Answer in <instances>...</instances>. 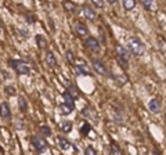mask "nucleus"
I'll return each mask as SVG.
<instances>
[{
    "label": "nucleus",
    "mask_w": 166,
    "mask_h": 155,
    "mask_svg": "<svg viewBox=\"0 0 166 155\" xmlns=\"http://www.w3.org/2000/svg\"><path fill=\"white\" fill-rule=\"evenodd\" d=\"M127 47L133 53V56H136V57L143 56V53H144V45H143V42L139 38H136V36H132V38L127 39Z\"/></svg>",
    "instance_id": "1"
},
{
    "label": "nucleus",
    "mask_w": 166,
    "mask_h": 155,
    "mask_svg": "<svg viewBox=\"0 0 166 155\" xmlns=\"http://www.w3.org/2000/svg\"><path fill=\"white\" fill-rule=\"evenodd\" d=\"M116 60L123 68L129 67V51L123 46H116Z\"/></svg>",
    "instance_id": "2"
},
{
    "label": "nucleus",
    "mask_w": 166,
    "mask_h": 155,
    "mask_svg": "<svg viewBox=\"0 0 166 155\" xmlns=\"http://www.w3.org/2000/svg\"><path fill=\"white\" fill-rule=\"evenodd\" d=\"M9 64L11 65V68H14L17 71L18 75H29L30 72V67L24 61H14V60H10Z\"/></svg>",
    "instance_id": "3"
},
{
    "label": "nucleus",
    "mask_w": 166,
    "mask_h": 155,
    "mask_svg": "<svg viewBox=\"0 0 166 155\" xmlns=\"http://www.w3.org/2000/svg\"><path fill=\"white\" fill-rule=\"evenodd\" d=\"M32 144H33V147L36 148L37 152H44L46 148H47V143H46L40 136H33L32 137Z\"/></svg>",
    "instance_id": "4"
},
{
    "label": "nucleus",
    "mask_w": 166,
    "mask_h": 155,
    "mask_svg": "<svg viewBox=\"0 0 166 155\" xmlns=\"http://www.w3.org/2000/svg\"><path fill=\"white\" fill-rule=\"evenodd\" d=\"M91 65H93V68H94V71L97 72V74H100V75H107V68H105V65H104L103 63L100 60H97V58H93L91 60Z\"/></svg>",
    "instance_id": "5"
},
{
    "label": "nucleus",
    "mask_w": 166,
    "mask_h": 155,
    "mask_svg": "<svg viewBox=\"0 0 166 155\" xmlns=\"http://www.w3.org/2000/svg\"><path fill=\"white\" fill-rule=\"evenodd\" d=\"M86 47H87L90 51H93V53H98L100 51V43L96 38H87V40H86Z\"/></svg>",
    "instance_id": "6"
},
{
    "label": "nucleus",
    "mask_w": 166,
    "mask_h": 155,
    "mask_svg": "<svg viewBox=\"0 0 166 155\" xmlns=\"http://www.w3.org/2000/svg\"><path fill=\"white\" fill-rule=\"evenodd\" d=\"M75 32L78 33V36H80V38H86V36L89 35V29H87V27H86L83 22H76Z\"/></svg>",
    "instance_id": "7"
},
{
    "label": "nucleus",
    "mask_w": 166,
    "mask_h": 155,
    "mask_svg": "<svg viewBox=\"0 0 166 155\" xmlns=\"http://www.w3.org/2000/svg\"><path fill=\"white\" fill-rule=\"evenodd\" d=\"M161 107H162V104H161V101L159 100H157V99H152L151 101L148 103V110L151 111V112H154V114L159 112Z\"/></svg>",
    "instance_id": "8"
},
{
    "label": "nucleus",
    "mask_w": 166,
    "mask_h": 155,
    "mask_svg": "<svg viewBox=\"0 0 166 155\" xmlns=\"http://www.w3.org/2000/svg\"><path fill=\"white\" fill-rule=\"evenodd\" d=\"M0 115L3 116L4 119H10L11 118V111H10V107L7 103H3L0 105Z\"/></svg>",
    "instance_id": "9"
},
{
    "label": "nucleus",
    "mask_w": 166,
    "mask_h": 155,
    "mask_svg": "<svg viewBox=\"0 0 166 155\" xmlns=\"http://www.w3.org/2000/svg\"><path fill=\"white\" fill-rule=\"evenodd\" d=\"M82 11H83V15H85L87 20H90V21H93L94 18H96V11H94L91 7L85 6L83 9H82Z\"/></svg>",
    "instance_id": "10"
},
{
    "label": "nucleus",
    "mask_w": 166,
    "mask_h": 155,
    "mask_svg": "<svg viewBox=\"0 0 166 155\" xmlns=\"http://www.w3.org/2000/svg\"><path fill=\"white\" fill-rule=\"evenodd\" d=\"M46 64H47L50 68H54V67L57 65V60H55L54 54H53L51 51H48V53L46 54Z\"/></svg>",
    "instance_id": "11"
},
{
    "label": "nucleus",
    "mask_w": 166,
    "mask_h": 155,
    "mask_svg": "<svg viewBox=\"0 0 166 155\" xmlns=\"http://www.w3.org/2000/svg\"><path fill=\"white\" fill-rule=\"evenodd\" d=\"M57 143H58V147H60L61 150H69V147H71V144H69V141L66 140L65 137H61V136H58L57 137Z\"/></svg>",
    "instance_id": "12"
},
{
    "label": "nucleus",
    "mask_w": 166,
    "mask_h": 155,
    "mask_svg": "<svg viewBox=\"0 0 166 155\" xmlns=\"http://www.w3.org/2000/svg\"><path fill=\"white\" fill-rule=\"evenodd\" d=\"M73 108L69 107L68 104H60V107H58V111H60L61 115H69L71 112H72Z\"/></svg>",
    "instance_id": "13"
},
{
    "label": "nucleus",
    "mask_w": 166,
    "mask_h": 155,
    "mask_svg": "<svg viewBox=\"0 0 166 155\" xmlns=\"http://www.w3.org/2000/svg\"><path fill=\"white\" fill-rule=\"evenodd\" d=\"M36 43H37V47L39 49H46L47 47V40L43 35H37L36 36Z\"/></svg>",
    "instance_id": "14"
},
{
    "label": "nucleus",
    "mask_w": 166,
    "mask_h": 155,
    "mask_svg": "<svg viewBox=\"0 0 166 155\" xmlns=\"http://www.w3.org/2000/svg\"><path fill=\"white\" fill-rule=\"evenodd\" d=\"M122 4H123V9L125 10H133L134 6H136V0H122Z\"/></svg>",
    "instance_id": "15"
},
{
    "label": "nucleus",
    "mask_w": 166,
    "mask_h": 155,
    "mask_svg": "<svg viewBox=\"0 0 166 155\" xmlns=\"http://www.w3.org/2000/svg\"><path fill=\"white\" fill-rule=\"evenodd\" d=\"M61 130H62L64 133H69V132L72 130V122H71V121H64V122L61 123Z\"/></svg>",
    "instance_id": "16"
},
{
    "label": "nucleus",
    "mask_w": 166,
    "mask_h": 155,
    "mask_svg": "<svg viewBox=\"0 0 166 155\" xmlns=\"http://www.w3.org/2000/svg\"><path fill=\"white\" fill-rule=\"evenodd\" d=\"M62 97H64V100H65V104H68L69 107H72V108H75V103H73V97L69 94V93L66 92V93H64L62 94Z\"/></svg>",
    "instance_id": "17"
},
{
    "label": "nucleus",
    "mask_w": 166,
    "mask_h": 155,
    "mask_svg": "<svg viewBox=\"0 0 166 155\" xmlns=\"http://www.w3.org/2000/svg\"><path fill=\"white\" fill-rule=\"evenodd\" d=\"M62 6H64V9H65L66 11H69V13H72L73 10H75V4H73L72 2H69V0H64Z\"/></svg>",
    "instance_id": "18"
},
{
    "label": "nucleus",
    "mask_w": 166,
    "mask_h": 155,
    "mask_svg": "<svg viewBox=\"0 0 166 155\" xmlns=\"http://www.w3.org/2000/svg\"><path fill=\"white\" fill-rule=\"evenodd\" d=\"M90 130H91V128H90V125H89L87 122H85L83 125H82V128H80V133H82V136H87V134L90 133Z\"/></svg>",
    "instance_id": "19"
},
{
    "label": "nucleus",
    "mask_w": 166,
    "mask_h": 155,
    "mask_svg": "<svg viewBox=\"0 0 166 155\" xmlns=\"http://www.w3.org/2000/svg\"><path fill=\"white\" fill-rule=\"evenodd\" d=\"M141 3L148 11H152V9H154V0H141Z\"/></svg>",
    "instance_id": "20"
},
{
    "label": "nucleus",
    "mask_w": 166,
    "mask_h": 155,
    "mask_svg": "<svg viewBox=\"0 0 166 155\" xmlns=\"http://www.w3.org/2000/svg\"><path fill=\"white\" fill-rule=\"evenodd\" d=\"M18 104H19V111H22V112H25V111L28 110L26 100H25L24 97H19V100H18Z\"/></svg>",
    "instance_id": "21"
},
{
    "label": "nucleus",
    "mask_w": 166,
    "mask_h": 155,
    "mask_svg": "<svg viewBox=\"0 0 166 155\" xmlns=\"http://www.w3.org/2000/svg\"><path fill=\"white\" fill-rule=\"evenodd\" d=\"M158 46H159V49L162 51H166V42L162 36H158Z\"/></svg>",
    "instance_id": "22"
},
{
    "label": "nucleus",
    "mask_w": 166,
    "mask_h": 155,
    "mask_svg": "<svg viewBox=\"0 0 166 155\" xmlns=\"http://www.w3.org/2000/svg\"><path fill=\"white\" fill-rule=\"evenodd\" d=\"M66 60H68V63H69L71 65H75L76 60H75V57H73L72 51H66Z\"/></svg>",
    "instance_id": "23"
},
{
    "label": "nucleus",
    "mask_w": 166,
    "mask_h": 155,
    "mask_svg": "<svg viewBox=\"0 0 166 155\" xmlns=\"http://www.w3.org/2000/svg\"><path fill=\"white\" fill-rule=\"evenodd\" d=\"M68 93L72 96L73 99H76V97H78V90H76V87L73 86V85H69V86H68Z\"/></svg>",
    "instance_id": "24"
},
{
    "label": "nucleus",
    "mask_w": 166,
    "mask_h": 155,
    "mask_svg": "<svg viewBox=\"0 0 166 155\" xmlns=\"http://www.w3.org/2000/svg\"><path fill=\"white\" fill-rule=\"evenodd\" d=\"M82 115L86 116V118H90V116H93V114H91L90 108H89V107H85L83 110H82Z\"/></svg>",
    "instance_id": "25"
},
{
    "label": "nucleus",
    "mask_w": 166,
    "mask_h": 155,
    "mask_svg": "<svg viewBox=\"0 0 166 155\" xmlns=\"http://www.w3.org/2000/svg\"><path fill=\"white\" fill-rule=\"evenodd\" d=\"M40 132H42L44 136H50V134H51V130H50V128H47V126H44V125L40 126Z\"/></svg>",
    "instance_id": "26"
},
{
    "label": "nucleus",
    "mask_w": 166,
    "mask_h": 155,
    "mask_svg": "<svg viewBox=\"0 0 166 155\" xmlns=\"http://www.w3.org/2000/svg\"><path fill=\"white\" fill-rule=\"evenodd\" d=\"M4 92H6L9 96H14L15 94V89L12 86H6L4 87Z\"/></svg>",
    "instance_id": "27"
},
{
    "label": "nucleus",
    "mask_w": 166,
    "mask_h": 155,
    "mask_svg": "<svg viewBox=\"0 0 166 155\" xmlns=\"http://www.w3.org/2000/svg\"><path fill=\"white\" fill-rule=\"evenodd\" d=\"M93 2V4L96 7H98V9H103L104 7V0H91Z\"/></svg>",
    "instance_id": "28"
},
{
    "label": "nucleus",
    "mask_w": 166,
    "mask_h": 155,
    "mask_svg": "<svg viewBox=\"0 0 166 155\" xmlns=\"http://www.w3.org/2000/svg\"><path fill=\"white\" fill-rule=\"evenodd\" d=\"M86 155H97V152H96V150L93 148V147H87L86 148Z\"/></svg>",
    "instance_id": "29"
},
{
    "label": "nucleus",
    "mask_w": 166,
    "mask_h": 155,
    "mask_svg": "<svg viewBox=\"0 0 166 155\" xmlns=\"http://www.w3.org/2000/svg\"><path fill=\"white\" fill-rule=\"evenodd\" d=\"M112 150H114V152H115V151L119 152V147L116 146V143H112Z\"/></svg>",
    "instance_id": "30"
},
{
    "label": "nucleus",
    "mask_w": 166,
    "mask_h": 155,
    "mask_svg": "<svg viewBox=\"0 0 166 155\" xmlns=\"http://www.w3.org/2000/svg\"><path fill=\"white\" fill-rule=\"evenodd\" d=\"M2 74H3L4 79H9V76H10V75H9V74H7V72H4V71H3V72H2Z\"/></svg>",
    "instance_id": "31"
},
{
    "label": "nucleus",
    "mask_w": 166,
    "mask_h": 155,
    "mask_svg": "<svg viewBox=\"0 0 166 155\" xmlns=\"http://www.w3.org/2000/svg\"><path fill=\"white\" fill-rule=\"evenodd\" d=\"M107 2H108L109 4H115V3H116V0H107Z\"/></svg>",
    "instance_id": "32"
},
{
    "label": "nucleus",
    "mask_w": 166,
    "mask_h": 155,
    "mask_svg": "<svg viewBox=\"0 0 166 155\" xmlns=\"http://www.w3.org/2000/svg\"><path fill=\"white\" fill-rule=\"evenodd\" d=\"M165 121H166V115H165Z\"/></svg>",
    "instance_id": "33"
}]
</instances>
